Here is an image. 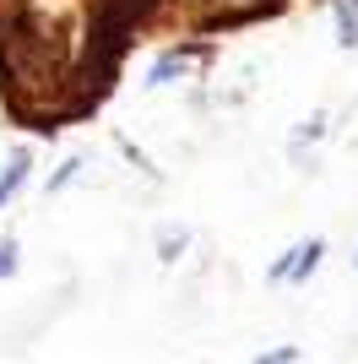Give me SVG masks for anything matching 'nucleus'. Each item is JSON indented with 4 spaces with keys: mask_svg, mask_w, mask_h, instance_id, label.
I'll use <instances>...</instances> for the list:
<instances>
[{
    "mask_svg": "<svg viewBox=\"0 0 358 364\" xmlns=\"http://www.w3.org/2000/svg\"><path fill=\"white\" fill-rule=\"evenodd\" d=\"M353 261H358V256H353Z\"/></svg>",
    "mask_w": 358,
    "mask_h": 364,
    "instance_id": "3",
    "label": "nucleus"
},
{
    "mask_svg": "<svg viewBox=\"0 0 358 364\" xmlns=\"http://www.w3.org/2000/svg\"><path fill=\"white\" fill-rule=\"evenodd\" d=\"M22 174H28V158H16V164L6 168V180H0V207L11 201V191H16V185H22Z\"/></svg>",
    "mask_w": 358,
    "mask_h": 364,
    "instance_id": "1",
    "label": "nucleus"
},
{
    "mask_svg": "<svg viewBox=\"0 0 358 364\" xmlns=\"http://www.w3.org/2000/svg\"><path fill=\"white\" fill-rule=\"evenodd\" d=\"M11 272V250H0V277Z\"/></svg>",
    "mask_w": 358,
    "mask_h": 364,
    "instance_id": "2",
    "label": "nucleus"
}]
</instances>
